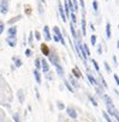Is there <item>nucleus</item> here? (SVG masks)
<instances>
[{
	"instance_id": "1",
	"label": "nucleus",
	"mask_w": 119,
	"mask_h": 122,
	"mask_svg": "<svg viewBox=\"0 0 119 122\" xmlns=\"http://www.w3.org/2000/svg\"><path fill=\"white\" fill-rule=\"evenodd\" d=\"M48 59H49V64H52L55 68H57L58 66H60V65H62V64H60V60H59V56H58L54 51L51 53V55L48 56Z\"/></svg>"
},
{
	"instance_id": "2",
	"label": "nucleus",
	"mask_w": 119,
	"mask_h": 122,
	"mask_svg": "<svg viewBox=\"0 0 119 122\" xmlns=\"http://www.w3.org/2000/svg\"><path fill=\"white\" fill-rule=\"evenodd\" d=\"M53 34L59 37V40H60V43H62L63 46H66V42H65V38H64V32H62V30L59 29L58 26H53Z\"/></svg>"
},
{
	"instance_id": "3",
	"label": "nucleus",
	"mask_w": 119,
	"mask_h": 122,
	"mask_svg": "<svg viewBox=\"0 0 119 122\" xmlns=\"http://www.w3.org/2000/svg\"><path fill=\"white\" fill-rule=\"evenodd\" d=\"M9 12V1L7 0H0V13L1 16H6Z\"/></svg>"
},
{
	"instance_id": "4",
	"label": "nucleus",
	"mask_w": 119,
	"mask_h": 122,
	"mask_svg": "<svg viewBox=\"0 0 119 122\" xmlns=\"http://www.w3.org/2000/svg\"><path fill=\"white\" fill-rule=\"evenodd\" d=\"M58 11H59V15H60V17H62L63 22H64V23H66V22H68V16H66V12H65L64 6H63V4H62V3H59V4H58Z\"/></svg>"
},
{
	"instance_id": "5",
	"label": "nucleus",
	"mask_w": 119,
	"mask_h": 122,
	"mask_svg": "<svg viewBox=\"0 0 119 122\" xmlns=\"http://www.w3.org/2000/svg\"><path fill=\"white\" fill-rule=\"evenodd\" d=\"M5 42L7 43L9 47L15 48V47L17 46V36H7V37L5 38Z\"/></svg>"
},
{
	"instance_id": "6",
	"label": "nucleus",
	"mask_w": 119,
	"mask_h": 122,
	"mask_svg": "<svg viewBox=\"0 0 119 122\" xmlns=\"http://www.w3.org/2000/svg\"><path fill=\"white\" fill-rule=\"evenodd\" d=\"M40 50H41V53H42L45 56H49L51 53H52V50H51V48L48 47L47 43H41V44H40Z\"/></svg>"
},
{
	"instance_id": "7",
	"label": "nucleus",
	"mask_w": 119,
	"mask_h": 122,
	"mask_svg": "<svg viewBox=\"0 0 119 122\" xmlns=\"http://www.w3.org/2000/svg\"><path fill=\"white\" fill-rule=\"evenodd\" d=\"M42 35H43V38H45L47 42L52 40V34H51V30H49V26H48V25H45V26H43V32H42Z\"/></svg>"
},
{
	"instance_id": "8",
	"label": "nucleus",
	"mask_w": 119,
	"mask_h": 122,
	"mask_svg": "<svg viewBox=\"0 0 119 122\" xmlns=\"http://www.w3.org/2000/svg\"><path fill=\"white\" fill-rule=\"evenodd\" d=\"M66 112H68V116L69 117H71L72 120H76L77 118V112H76V109L74 108V107H68L66 108Z\"/></svg>"
},
{
	"instance_id": "9",
	"label": "nucleus",
	"mask_w": 119,
	"mask_h": 122,
	"mask_svg": "<svg viewBox=\"0 0 119 122\" xmlns=\"http://www.w3.org/2000/svg\"><path fill=\"white\" fill-rule=\"evenodd\" d=\"M41 62H42V68H41L42 72H43V73H48V72H49V68H51V67H49V61H47L45 57H42V59H41Z\"/></svg>"
},
{
	"instance_id": "10",
	"label": "nucleus",
	"mask_w": 119,
	"mask_h": 122,
	"mask_svg": "<svg viewBox=\"0 0 119 122\" xmlns=\"http://www.w3.org/2000/svg\"><path fill=\"white\" fill-rule=\"evenodd\" d=\"M70 31H71V35H72L74 40H77L78 38V32L76 31V25L72 22H70Z\"/></svg>"
},
{
	"instance_id": "11",
	"label": "nucleus",
	"mask_w": 119,
	"mask_h": 122,
	"mask_svg": "<svg viewBox=\"0 0 119 122\" xmlns=\"http://www.w3.org/2000/svg\"><path fill=\"white\" fill-rule=\"evenodd\" d=\"M69 81H70V84L72 85V87H74V89H78V87H79V83L76 80V78H75L72 74H70V76H69Z\"/></svg>"
},
{
	"instance_id": "12",
	"label": "nucleus",
	"mask_w": 119,
	"mask_h": 122,
	"mask_svg": "<svg viewBox=\"0 0 119 122\" xmlns=\"http://www.w3.org/2000/svg\"><path fill=\"white\" fill-rule=\"evenodd\" d=\"M17 32H18V29L16 25H12L7 29V36H17Z\"/></svg>"
},
{
	"instance_id": "13",
	"label": "nucleus",
	"mask_w": 119,
	"mask_h": 122,
	"mask_svg": "<svg viewBox=\"0 0 119 122\" xmlns=\"http://www.w3.org/2000/svg\"><path fill=\"white\" fill-rule=\"evenodd\" d=\"M87 78H88V80H89V83L91 84V85H94V86H97L99 85V83H97V80L95 79V77L93 76V73H87Z\"/></svg>"
},
{
	"instance_id": "14",
	"label": "nucleus",
	"mask_w": 119,
	"mask_h": 122,
	"mask_svg": "<svg viewBox=\"0 0 119 122\" xmlns=\"http://www.w3.org/2000/svg\"><path fill=\"white\" fill-rule=\"evenodd\" d=\"M85 28H87V22H85L84 16H82V20H81V31H82V35H83V36L87 35V30H85Z\"/></svg>"
},
{
	"instance_id": "15",
	"label": "nucleus",
	"mask_w": 119,
	"mask_h": 122,
	"mask_svg": "<svg viewBox=\"0 0 119 122\" xmlns=\"http://www.w3.org/2000/svg\"><path fill=\"white\" fill-rule=\"evenodd\" d=\"M71 74L75 77V78H82V72L79 71V68L77 67V66H75L74 68H72V71H71Z\"/></svg>"
},
{
	"instance_id": "16",
	"label": "nucleus",
	"mask_w": 119,
	"mask_h": 122,
	"mask_svg": "<svg viewBox=\"0 0 119 122\" xmlns=\"http://www.w3.org/2000/svg\"><path fill=\"white\" fill-rule=\"evenodd\" d=\"M112 37V29H111V23L107 22L106 23V38L109 40Z\"/></svg>"
},
{
	"instance_id": "17",
	"label": "nucleus",
	"mask_w": 119,
	"mask_h": 122,
	"mask_svg": "<svg viewBox=\"0 0 119 122\" xmlns=\"http://www.w3.org/2000/svg\"><path fill=\"white\" fill-rule=\"evenodd\" d=\"M28 46L33 49L34 48V31H30L29 32V36H28Z\"/></svg>"
},
{
	"instance_id": "18",
	"label": "nucleus",
	"mask_w": 119,
	"mask_h": 122,
	"mask_svg": "<svg viewBox=\"0 0 119 122\" xmlns=\"http://www.w3.org/2000/svg\"><path fill=\"white\" fill-rule=\"evenodd\" d=\"M12 61L15 62V66L17 67V68H19V67H22V65H23V62H22V60L18 57V56H12Z\"/></svg>"
},
{
	"instance_id": "19",
	"label": "nucleus",
	"mask_w": 119,
	"mask_h": 122,
	"mask_svg": "<svg viewBox=\"0 0 119 122\" xmlns=\"http://www.w3.org/2000/svg\"><path fill=\"white\" fill-rule=\"evenodd\" d=\"M33 74H34V77H35L36 83H37V84H41V73H40V71L35 68L34 72H33Z\"/></svg>"
},
{
	"instance_id": "20",
	"label": "nucleus",
	"mask_w": 119,
	"mask_h": 122,
	"mask_svg": "<svg viewBox=\"0 0 119 122\" xmlns=\"http://www.w3.org/2000/svg\"><path fill=\"white\" fill-rule=\"evenodd\" d=\"M17 97L19 99V103H24V91L22 89H19L17 91Z\"/></svg>"
},
{
	"instance_id": "21",
	"label": "nucleus",
	"mask_w": 119,
	"mask_h": 122,
	"mask_svg": "<svg viewBox=\"0 0 119 122\" xmlns=\"http://www.w3.org/2000/svg\"><path fill=\"white\" fill-rule=\"evenodd\" d=\"M102 98L105 99V102H106V104H107V105H109V107H114V105H113V102H112V98H111L108 95H106V93H105V95L102 96Z\"/></svg>"
},
{
	"instance_id": "22",
	"label": "nucleus",
	"mask_w": 119,
	"mask_h": 122,
	"mask_svg": "<svg viewBox=\"0 0 119 122\" xmlns=\"http://www.w3.org/2000/svg\"><path fill=\"white\" fill-rule=\"evenodd\" d=\"M31 12H33V7L30 5L25 4L24 5V13H25V16H31Z\"/></svg>"
},
{
	"instance_id": "23",
	"label": "nucleus",
	"mask_w": 119,
	"mask_h": 122,
	"mask_svg": "<svg viewBox=\"0 0 119 122\" xmlns=\"http://www.w3.org/2000/svg\"><path fill=\"white\" fill-rule=\"evenodd\" d=\"M34 65H35V68L40 71V68H42V62H41V59L40 57H36L35 61H34Z\"/></svg>"
},
{
	"instance_id": "24",
	"label": "nucleus",
	"mask_w": 119,
	"mask_h": 122,
	"mask_svg": "<svg viewBox=\"0 0 119 122\" xmlns=\"http://www.w3.org/2000/svg\"><path fill=\"white\" fill-rule=\"evenodd\" d=\"M90 61H91V64H93L95 71H96L97 73H101V70H100V66H99V64H97V61H96L95 59H90Z\"/></svg>"
},
{
	"instance_id": "25",
	"label": "nucleus",
	"mask_w": 119,
	"mask_h": 122,
	"mask_svg": "<svg viewBox=\"0 0 119 122\" xmlns=\"http://www.w3.org/2000/svg\"><path fill=\"white\" fill-rule=\"evenodd\" d=\"M23 18V16L22 15H18V16H16V17H13V18H11V19H9V24H13V23H17L18 20H21Z\"/></svg>"
},
{
	"instance_id": "26",
	"label": "nucleus",
	"mask_w": 119,
	"mask_h": 122,
	"mask_svg": "<svg viewBox=\"0 0 119 122\" xmlns=\"http://www.w3.org/2000/svg\"><path fill=\"white\" fill-rule=\"evenodd\" d=\"M91 7H93V11L95 13L99 12V1H97V0H93V1H91Z\"/></svg>"
},
{
	"instance_id": "27",
	"label": "nucleus",
	"mask_w": 119,
	"mask_h": 122,
	"mask_svg": "<svg viewBox=\"0 0 119 122\" xmlns=\"http://www.w3.org/2000/svg\"><path fill=\"white\" fill-rule=\"evenodd\" d=\"M96 41H97V36L95 34H93L90 36V44H91V47H95L96 46Z\"/></svg>"
},
{
	"instance_id": "28",
	"label": "nucleus",
	"mask_w": 119,
	"mask_h": 122,
	"mask_svg": "<svg viewBox=\"0 0 119 122\" xmlns=\"http://www.w3.org/2000/svg\"><path fill=\"white\" fill-rule=\"evenodd\" d=\"M64 84H65L66 89H68L70 92H74V87H72V85L70 84V81H69V80H65V81H64Z\"/></svg>"
},
{
	"instance_id": "29",
	"label": "nucleus",
	"mask_w": 119,
	"mask_h": 122,
	"mask_svg": "<svg viewBox=\"0 0 119 122\" xmlns=\"http://www.w3.org/2000/svg\"><path fill=\"white\" fill-rule=\"evenodd\" d=\"M78 3H79V6L82 7V13L84 16L85 15V4H84V0H78Z\"/></svg>"
},
{
	"instance_id": "30",
	"label": "nucleus",
	"mask_w": 119,
	"mask_h": 122,
	"mask_svg": "<svg viewBox=\"0 0 119 122\" xmlns=\"http://www.w3.org/2000/svg\"><path fill=\"white\" fill-rule=\"evenodd\" d=\"M99 76H100V78H101V83H102V87H105V89H107V87H108V85H107V83H106V80H105V78H103V76H102V73H99Z\"/></svg>"
},
{
	"instance_id": "31",
	"label": "nucleus",
	"mask_w": 119,
	"mask_h": 122,
	"mask_svg": "<svg viewBox=\"0 0 119 122\" xmlns=\"http://www.w3.org/2000/svg\"><path fill=\"white\" fill-rule=\"evenodd\" d=\"M102 116H103V118L106 120V122H113V121H112V118L109 117V115H108V112H106V111H103V112H102Z\"/></svg>"
},
{
	"instance_id": "32",
	"label": "nucleus",
	"mask_w": 119,
	"mask_h": 122,
	"mask_svg": "<svg viewBox=\"0 0 119 122\" xmlns=\"http://www.w3.org/2000/svg\"><path fill=\"white\" fill-rule=\"evenodd\" d=\"M57 107H58V109H59V110L65 109V104H64L62 101H57Z\"/></svg>"
},
{
	"instance_id": "33",
	"label": "nucleus",
	"mask_w": 119,
	"mask_h": 122,
	"mask_svg": "<svg viewBox=\"0 0 119 122\" xmlns=\"http://www.w3.org/2000/svg\"><path fill=\"white\" fill-rule=\"evenodd\" d=\"M103 66H105V70H106V72H107V73H111V72H112L111 66H109V64L107 62V61H103Z\"/></svg>"
},
{
	"instance_id": "34",
	"label": "nucleus",
	"mask_w": 119,
	"mask_h": 122,
	"mask_svg": "<svg viewBox=\"0 0 119 122\" xmlns=\"http://www.w3.org/2000/svg\"><path fill=\"white\" fill-rule=\"evenodd\" d=\"M34 35H35V38H36L37 41H41L42 35H41V32H40L39 30H35V31H34Z\"/></svg>"
},
{
	"instance_id": "35",
	"label": "nucleus",
	"mask_w": 119,
	"mask_h": 122,
	"mask_svg": "<svg viewBox=\"0 0 119 122\" xmlns=\"http://www.w3.org/2000/svg\"><path fill=\"white\" fill-rule=\"evenodd\" d=\"M12 117H13V121H15V122H21V116H19V112H15V114L12 115Z\"/></svg>"
},
{
	"instance_id": "36",
	"label": "nucleus",
	"mask_w": 119,
	"mask_h": 122,
	"mask_svg": "<svg viewBox=\"0 0 119 122\" xmlns=\"http://www.w3.org/2000/svg\"><path fill=\"white\" fill-rule=\"evenodd\" d=\"M24 54H25L27 57H30V56L33 55V49H31V48H27L25 51H24Z\"/></svg>"
},
{
	"instance_id": "37",
	"label": "nucleus",
	"mask_w": 119,
	"mask_h": 122,
	"mask_svg": "<svg viewBox=\"0 0 119 122\" xmlns=\"http://www.w3.org/2000/svg\"><path fill=\"white\" fill-rule=\"evenodd\" d=\"M88 98H89V101L91 102V104H93L94 107H97V104H99V103L96 102V99H95L93 96H90V95H89V96H88Z\"/></svg>"
},
{
	"instance_id": "38",
	"label": "nucleus",
	"mask_w": 119,
	"mask_h": 122,
	"mask_svg": "<svg viewBox=\"0 0 119 122\" xmlns=\"http://www.w3.org/2000/svg\"><path fill=\"white\" fill-rule=\"evenodd\" d=\"M83 46H84V49H85V53H87V55H88V57H90V55H91V53H90V49H89V46H88L87 43H83Z\"/></svg>"
},
{
	"instance_id": "39",
	"label": "nucleus",
	"mask_w": 119,
	"mask_h": 122,
	"mask_svg": "<svg viewBox=\"0 0 119 122\" xmlns=\"http://www.w3.org/2000/svg\"><path fill=\"white\" fill-rule=\"evenodd\" d=\"M70 18H71V22L76 25V23H77V17H76V13H75V12H74V13H71Z\"/></svg>"
},
{
	"instance_id": "40",
	"label": "nucleus",
	"mask_w": 119,
	"mask_h": 122,
	"mask_svg": "<svg viewBox=\"0 0 119 122\" xmlns=\"http://www.w3.org/2000/svg\"><path fill=\"white\" fill-rule=\"evenodd\" d=\"M4 30H5V23L1 20L0 22V34H4Z\"/></svg>"
},
{
	"instance_id": "41",
	"label": "nucleus",
	"mask_w": 119,
	"mask_h": 122,
	"mask_svg": "<svg viewBox=\"0 0 119 122\" xmlns=\"http://www.w3.org/2000/svg\"><path fill=\"white\" fill-rule=\"evenodd\" d=\"M102 53H103V48H102V44L100 43V44L97 46V54H99V55H102Z\"/></svg>"
},
{
	"instance_id": "42",
	"label": "nucleus",
	"mask_w": 119,
	"mask_h": 122,
	"mask_svg": "<svg viewBox=\"0 0 119 122\" xmlns=\"http://www.w3.org/2000/svg\"><path fill=\"white\" fill-rule=\"evenodd\" d=\"M72 3H74V5H75V11L77 12L78 9H79V3L77 1V0H72Z\"/></svg>"
},
{
	"instance_id": "43",
	"label": "nucleus",
	"mask_w": 119,
	"mask_h": 122,
	"mask_svg": "<svg viewBox=\"0 0 119 122\" xmlns=\"http://www.w3.org/2000/svg\"><path fill=\"white\" fill-rule=\"evenodd\" d=\"M113 78H114V80H115L117 86H119V77H118V74H113Z\"/></svg>"
},
{
	"instance_id": "44",
	"label": "nucleus",
	"mask_w": 119,
	"mask_h": 122,
	"mask_svg": "<svg viewBox=\"0 0 119 122\" xmlns=\"http://www.w3.org/2000/svg\"><path fill=\"white\" fill-rule=\"evenodd\" d=\"M114 117H115V118H117V121L119 122V111H118L117 109H115V114H114Z\"/></svg>"
},
{
	"instance_id": "45",
	"label": "nucleus",
	"mask_w": 119,
	"mask_h": 122,
	"mask_svg": "<svg viewBox=\"0 0 119 122\" xmlns=\"http://www.w3.org/2000/svg\"><path fill=\"white\" fill-rule=\"evenodd\" d=\"M53 40H54V42H60V40H59V37H58L57 35H54V34H53Z\"/></svg>"
},
{
	"instance_id": "46",
	"label": "nucleus",
	"mask_w": 119,
	"mask_h": 122,
	"mask_svg": "<svg viewBox=\"0 0 119 122\" xmlns=\"http://www.w3.org/2000/svg\"><path fill=\"white\" fill-rule=\"evenodd\" d=\"M112 59H113V62H114V66H118V62H117V57H115V55H113V56H112Z\"/></svg>"
},
{
	"instance_id": "47",
	"label": "nucleus",
	"mask_w": 119,
	"mask_h": 122,
	"mask_svg": "<svg viewBox=\"0 0 119 122\" xmlns=\"http://www.w3.org/2000/svg\"><path fill=\"white\" fill-rule=\"evenodd\" d=\"M89 28H90V29H91L93 31H95V26H94V24H93V23H90V25H89Z\"/></svg>"
},
{
	"instance_id": "48",
	"label": "nucleus",
	"mask_w": 119,
	"mask_h": 122,
	"mask_svg": "<svg viewBox=\"0 0 119 122\" xmlns=\"http://www.w3.org/2000/svg\"><path fill=\"white\" fill-rule=\"evenodd\" d=\"M35 92H36V97L40 98V93H39V90H37V89H35Z\"/></svg>"
},
{
	"instance_id": "49",
	"label": "nucleus",
	"mask_w": 119,
	"mask_h": 122,
	"mask_svg": "<svg viewBox=\"0 0 119 122\" xmlns=\"http://www.w3.org/2000/svg\"><path fill=\"white\" fill-rule=\"evenodd\" d=\"M114 93H115V95L119 97V91H118V90H114Z\"/></svg>"
},
{
	"instance_id": "50",
	"label": "nucleus",
	"mask_w": 119,
	"mask_h": 122,
	"mask_svg": "<svg viewBox=\"0 0 119 122\" xmlns=\"http://www.w3.org/2000/svg\"><path fill=\"white\" fill-rule=\"evenodd\" d=\"M117 49H119V38H118V41H117Z\"/></svg>"
},
{
	"instance_id": "51",
	"label": "nucleus",
	"mask_w": 119,
	"mask_h": 122,
	"mask_svg": "<svg viewBox=\"0 0 119 122\" xmlns=\"http://www.w3.org/2000/svg\"><path fill=\"white\" fill-rule=\"evenodd\" d=\"M40 1H41V3H43V4H45V3H46V0H40Z\"/></svg>"
},
{
	"instance_id": "52",
	"label": "nucleus",
	"mask_w": 119,
	"mask_h": 122,
	"mask_svg": "<svg viewBox=\"0 0 119 122\" xmlns=\"http://www.w3.org/2000/svg\"><path fill=\"white\" fill-rule=\"evenodd\" d=\"M118 30H119V24H118Z\"/></svg>"
},
{
	"instance_id": "53",
	"label": "nucleus",
	"mask_w": 119,
	"mask_h": 122,
	"mask_svg": "<svg viewBox=\"0 0 119 122\" xmlns=\"http://www.w3.org/2000/svg\"><path fill=\"white\" fill-rule=\"evenodd\" d=\"M106 1H108V0H106Z\"/></svg>"
}]
</instances>
